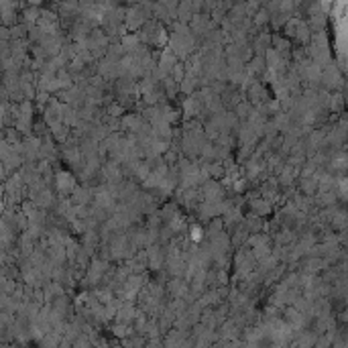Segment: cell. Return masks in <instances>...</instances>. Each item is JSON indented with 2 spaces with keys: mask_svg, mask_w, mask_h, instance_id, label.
<instances>
[{
  "mask_svg": "<svg viewBox=\"0 0 348 348\" xmlns=\"http://www.w3.org/2000/svg\"><path fill=\"white\" fill-rule=\"evenodd\" d=\"M251 208L255 210L257 216H263V214L269 212V204L265 202V200H253V202H251Z\"/></svg>",
  "mask_w": 348,
  "mask_h": 348,
  "instance_id": "1",
  "label": "cell"
},
{
  "mask_svg": "<svg viewBox=\"0 0 348 348\" xmlns=\"http://www.w3.org/2000/svg\"><path fill=\"white\" fill-rule=\"evenodd\" d=\"M57 184H59V190L63 192L65 188H74V179H72V175H68V173H59L57 175Z\"/></svg>",
  "mask_w": 348,
  "mask_h": 348,
  "instance_id": "2",
  "label": "cell"
},
{
  "mask_svg": "<svg viewBox=\"0 0 348 348\" xmlns=\"http://www.w3.org/2000/svg\"><path fill=\"white\" fill-rule=\"evenodd\" d=\"M88 193H90L88 190H77V192H76V197H74V202H76V204H86V202L90 200V195H88Z\"/></svg>",
  "mask_w": 348,
  "mask_h": 348,
  "instance_id": "3",
  "label": "cell"
},
{
  "mask_svg": "<svg viewBox=\"0 0 348 348\" xmlns=\"http://www.w3.org/2000/svg\"><path fill=\"white\" fill-rule=\"evenodd\" d=\"M190 238H192L193 242L202 240V228H200V226H192V230H190Z\"/></svg>",
  "mask_w": 348,
  "mask_h": 348,
  "instance_id": "4",
  "label": "cell"
},
{
  "mask_svg": "<svg viewBox=\"0 0 348 348\" xmlns=\"http://www.w3.org/2000/svg\"><path fill=\"white\" fill-rule=\"evenodd\" d=\"M124 47H126V51H130V49H128V47H130V37L124 39ZM137 49H141V47H139V39L132 41V51H137Z\"/></svg>",
  "mask_w": 348,
  "mask_h": 348,
  "instance_id": "5",
  "label": "cell"
}]
</instances>
